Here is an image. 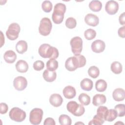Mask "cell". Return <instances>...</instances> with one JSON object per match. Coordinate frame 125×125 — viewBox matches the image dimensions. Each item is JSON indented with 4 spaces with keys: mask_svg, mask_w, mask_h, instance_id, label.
<instances>
[{
    "mask_svg": "<svg viewBox=\"0 0 125 125\" xmlns=\"http://www.w3.org/2000/svg\"><path fill=\"white\" fill-rule=\"evenodd\" d=\"M59 121L61 125H70L72 124L71 118L67 115H61L59 118Z\"/></svg>",
    "mask_w": 125,
    "mask_h": 125,
    "instance_id": "f546056e",
    "label": "cell"
},
{
    "mask_svg": "<svg viewBox=\"0 0 125 125\" xmlns=\"http://www.w3.org/2000/svg\"><path fill=\"white\" fill-rule=\"evenodd\" d=\"M104 120L98 116L97 115H95L93 117V119L88 123V125H101L104 123Z\"/></svg>",
    "mask_w": 125,
    "mask_h": 125,
    "instance_id": "d590c367",
    "label": "cell"
},
{
    "mask_svg": "<svg viewBox=\"0 0 125 125\" xmlns=\"http://www.w3.org/2000/svg\"><path fill=\"white\" fill-rule=\"evenodd\" d=\"M84 36L87 40H91L94 39L96 36V32L93 29H88L84 31Z\"/></svg>",
    "mask_w": 125,
    "mask_h": 125,
    "instance_id": "4dcf8cb0",
    "label": "cell"
},
{
    "mask_svg": "<svg viewBox=\"0 0 125 125\" xmlns=\"http://www.w3.org/2000/svg\"><path fill=\"white\" fill-rule=\"evenodd\" d=\"M63 94L66 99H72L74 98L76 95L75 88L70 85L66 86L63 89Z\"/></svg>",
    "mask_w": 125,
    "mask_h": 125,
    "instance_id": "9a60e30c",
    "label": "cell"
},
{
    "mask_svg": "<svg viewBox=\"0 0 125 125\" xmlns=\"http://www.w3.org/2000/svg\"><path fill=\"white\" fill-rule=\"evenodd\" d=\"M88 74L90 77L95 79L100 74L99 69L96 66H91L88 69Z\"/></svg>",
    "mask_w": 125,
    "mask_h": 125,
    "instance_id": "f1b7e54d",
    "label": "cell"
},
{
    "mask_svg": "<svg viewBox=\"0 0 125 125\" xmlns=\"http://www.w3.org/2000/svg\"><path fill=\"white\" fill-rule=\"evenodd\" d=\"M20 30V26L17 23L14 22L10 24L6 31L7 38L11 41L15 40L18 38Z\"/></svg>",
    "mask_w": 125,
    "mask_h": 125,
    "instance_id": "52a82bcc",
    "label": "cell"
},
{
    "mask_svg": "<svg viewBox=\"0 0 125 125\" xmlns=\"http://www.w3.org/2000/svg\"><path fill=\"white\" fill-rule=\"evenodd\" d=\"M76 20L72 17H69L67 18L65 21V26L69 29L74 28L76 26Z\"/></svg>",
    "mask_w": 125,
    "mask_h": 125,
    "instance_id": "e575fe53",
    "label": "cell"
},
{
    "mask_svg": "<svg viewBox=\"0 0 125 125\" xmlns=\"http://www.w3.org/2000/svg\"><path fill=\"white\" fill-rule=\"evenodd\" d=\"M9 116L12 120L17 122H21L26 118V113L21 108L14 107L10 111Z\"/></svg>",
    "mask_w": 125,
    "mask_h": 125,
    "instance_id": "8992f818",
    "label": "cell"
},
{
    "mask_svg": "<svg viewBox=\"0 0 125 125\" xmlns=\"http://www.w3.org/2000/svg\"><path fill=\"white\" fill-rule=\"evenodd\" d=\"M108 110V109L107 107L104 106H100L97 109V115L104 120V117Z\"/></svg>",
    "mask_w": 125,
    "mask_h": 125,
    "instance_id": "d6a6232c",
    "label": "cell"
},
{
    "mask_svg": "<svg viewBox=\"0 0 125 125\" xmlns=\"http://www.w3.org/2000/svg\"><path fill=\"white\" fill-rule=\"evenodd\" d=\"M79 102L81 104L84 105H87L90 103V98L86 93H81L78 97Z\"/></svg>",
    "mask_w": 125,
    "mask_h": 125,
    "instance_id": "83f0119b",
    "label": "cell"
},
{
    "mask_svg": "<svg viewBox=\"0 0 125 125\" xmlns=\"http://www.w3.org/2000/svg\"><path fill=\"white\" fill-rule=\"evenodd\" d=\"M84 21L88 25L96 26L99 24V19L96 15L89 13L85 16Z\"/></svg>",
    "mask_w": 125,
    "mask_h": 125,
    "instance_id": "4fadbf2b",
    "label": "cell"
},
{
    "mask_svg": "<svg viewBox=\"0 0 125 125\" xmlns=\"http://www.w3.org/2000/svg\"><path fill=\"white\" fill-rule=\"evenodd\" d=\"M33 66L35 70L41 71L44 68V63L41 60H38L34 62Z\"/></svg>",
    "mask_w": 125,
    "mask_h": 125,
    "instance_id": "8d00e7d4",
    "label": "cell"
},
{
    "mask_svg": "<svg viewBox=\"0 0 125 125\" xmlns=\"http://www.w3.org/2000/svg\"><path fill=\"white\" fill-rule=\"evenodd\" d=\"M95 87L98 91L104 92L107 88V83L103 79L98 80L95 83Z\"/></svg>",
    "mask_w": 125,
    "mask_h": 125,
    "instance_id": "d4e9b609",
    "label": "cell"
},
{
    "mask_svg": "<svg viewBox=\"0 0 125 125\" xmlns=\"http://www.w3.org/2000/svg\"><path fill=\"white\" fill-rule=\"evenodd\" d=\"M56 123L54 120L51 118H46L43 123L44 125H55Z\"/></svg>",
    "mask_w": 125,
    "mask_h": 125,
    "instance_id": "f35d334b",
    "label": "cell"
},
{
    "mask_svg": "<svg viewBox=\"0 0 125 125\" xmlns=\"http://www.w3.org/2000/svg\"><path fill=\"white\" fill-rule=\"evenodd\" d=\"M43 111L39 108H33L30 112L29 121L30 123L34 125H39L43 116Z\"/></svg>",
    "mask_w": 125,
    "mask_h": 125,
    "instance_id": "ba28073f",
    "label": "cell"
},
{
    "mask_svg": "<svg viewBox=\"0 0 125 125\" xmlns=\"http://www.w3.org/2000/svg\"><path fill=\"white\" fill-rule=\"evenodd\" d=\"M8 109V105L4 103H1L0 104V113L1 114H5Z\"/></svg>",
    "mask_w": 125,
    "mask_h": 125,
    "instance_id": "74e56055",
    "label": "cell"
},
{
    "mask_svg": "<svg viewBox=\"0 0 125 125\" xmlns=\"http://www.w3.org/2000/svg\"><path fill=\"white\" fill-rule=\"evenodd\" d=\"M16 68L17 71L21 73H25L28 70V64L24 60H20L18 61L16 64Z\"/></svg>",
    "mask_w": 125,
    "mask_h": 125,
    "instance_id": "d6986e66",
    "label": "cell"
},
{
    "mask_svg": "<svg viewBox=\"0 0 125 125\" xmlns=\"http://www.w3.org/2000/svg\"><path fill=\"white\" fill-rule=\"evenodd\" d=\"M105 44L104 41L100 40H97L94 41L91 44V49L95 53H99L103 52L105 49Z\"/></svg>",
    "mask_w": 125,
    "mask_h": 125,
    "instance_id": "7c38bea8",
    "label": "cell"
},
{
    "mask_svg": "<svg viewBox=\"0 0 125 125\" xmlns=\"http://www.w3.org/2000/svg\"><path fill=\"white\" fill-rule=\"evenodd\" d=\"M106 99L105 95L103 94H96L93 97L92 104L95 106H99L104 104Z\"/></svg>",
    "mask_w": 125,
    "mask_h": 125,
    "instance_id": "ffe728a7",
    "label": "cell"
},
{
    "mask_svg": "<svg viewBox=\"0 0 125 125\" xmlns=\"http://www.w3.org/2000/svg\"><path fill=\"white\" fill-rule=\"evenodd\" d=\"M27 43L23 40L19 41L16 45V51L20 54H23L27 50Z\"/></svg>",
    "mask_w": 125,
    "mask_h": 125,
    "instance_id": "7402d4cb",
    "label": "cell"
},
{
    "mask_svg": "<svg viewBox=\"0 0 125 125\" xmlns=\"http://www.w3.org/2000/svg\"><path fill=\"white\" fill-rule=\"evenodd\" d=\"M119 9V4L115 0H109L107 1L105 6L106 12L109 15L115 14Z\"/></svg>",
    "mask_w": 125,
    "mask_h": 125,
    "instance_id": "8fae6325",
    "label": "cell"
},
{
    "mask_svg": "<svg viewBox=\"0 0 125 125\" xmlns=\"http://www.w3.org/2000/svg\"><path fill=\"white\" fill-rule=\"evenodd\" d=\"M52 24L50 20L46 17L43 18L40 21L39 31L41 35L43 36L48 35L51 31Z\"/></svg>",
    "mask_w": 125,
    "mask_h": 125,
    "instance_id": "5b68a950",
    "label": "cell"
},
{
    "mask_svg": "<svg viewBox=\"0 0 125 125\" xmlns=\"http://www.w3.org/2000/svg\"><path fill=\"white\" fill-rule=\"evenodd\" d=\"M71 50L74 55L81 54L83 49V41L80 37H74L71 39L70 42Z\"/></svg>",
    "mask_w": 125,
    "mask_h": 125,
    "instance_id": "9c48e42d",
    "label": "cell"
},
{
    "mask_svg": "<svg viewBox=\"0 0 125 125\" xmlns=\"http://www.w3.org/2000/svg\"><path fill=\"white\" fill-rule=\"evenodd\" d=\"M58 67V62L56 59H50L46 62V68L49 71H54Z\"/></svg>",
    "mask_w": 125,
    "mask_h": 125,
    "instance_id": "4316f807",
    "label": "cell"
},
{
    "mask_svg": "<svg viewBox=\"0 0 125 125\" xmlns=\"http://www.w3.org/2000/svg\"><path fill=\"white\" fill-rule=\"evenodd\" d=\"M112 97L116 101H123L125 98V92L124 89L118 88L115 89L112 93Z\"/></svg>",
    "mask_w": 125,
    "mask_h": 125,
    "instance_id": "2e32d148",
    "label": "cell"
},
{
    "mask_svg": "<svg viewBox=\"0 0 125 125\" xmlns=\"http://www.w3.org/2000/svg\"><path fill=\"white\" fill-rule=\"evenodd\" d=\"M89 7L90 10L94 12H99L102 9V4L100 0H92L89 4Z\"/></svg>",
    "mask_w": 125,
    "mask_h": 125,
    "instance_id": "603a6c76",
    "label": "cell"
},
{
    "mask_svg": "<svg viewBox=\"0 0 125 125\" xmlns=\"http://www.w3.org/2000/svg\"><path fill=\"white\" fill-rule=\"evenodd\" d=\"M114 109L116 111L118 116L124 117L125 115V105L124 104L116 105L114 107Z\"/></svg>",
    "mask_w": 125,
    "mask_h": 125,
    "instance_id": "1f68e13d",
    "label": "cell"
},
{
    "mask_svg": "<svg viewBox=\"0 0 125 125\" xmlns=\"http://www.w3.org/2000/svg\"><path fill=\"white\" fill-rule=\"evenodd\" d=\"M119 22L121 25H125V13H123L120 15L119 18Z\"/></svg>",
    "mask_w": 125,
    "mask_h": 125,
    "instance_id": "60d3db41",
    "label": "cell"
},
{
    "mask_svg": "<svg viewBox=\"0 0 125 125\" xmlns=\"http://www.w3.org/2000/svg\"><path fill=\"white\" fill-rule=\"evenodd\" d=\"M67 110L75 116H81L83 114L85 111L83 105L78 104L76 102L72 101L68 102L66 105Z\"/></svg>",
    "mask_w": 125,
    "mask_h": 125,
    "instance_id": "277c9868",
    "label": "cell"
},
{
    "mask_svg": "<svg viewBox=\"0 0 125 125\" xmlns=\"http://www.w3.org/2000/svg\"><path fill=\"white\" fill-rule=\"evenodd\" d=\"M86 60L84 56L82 55H74L69 57L65 61V67L69 71H73L78 68L84 66L86 64Z\"/></svg>",
    "mask_w": 125,
    "mask_h": 125,
    "instance_id": "6da1fadb",
    "label": "cell"
},
{
    "mask_svg": "<svg viewBox=\"0 0 125 125\" xmlns=\"http://www.w3.org/2000/svg\"><path fill=\"white\" fill-rule=\"evenodd\" d=\"M13 85L16 90L18 91H22L26 87L27 85V81L25 77L18 76L14 79Z\"/></svg>",
    "mask_w": 125,
    "mask_h": 125,
    "instance_id": "30bf717a",
    "label": "cell"
},
{
    "mask_svg": "<svg viewBox=\"0 0 125 125\" xmlns=\"http://www.w3.org/2000/svg\"><path fill=\"white\" fill-rule=\"evenodd\" d=\"M3 58L7 63H12L16 61L17 59V55L13 51L11 50H8L4 53Z\"/></svg>",
    "mask_w": 125,
    "mask_h": 125,
    "instance_id": "e0dca14e",
    "label": "cell"
},
{
    "mask_svg": "<svg viewBox=\"0 0 125 125\" xmlns=\"http://www.w3.org/2000/svg\"><path fill=\"white\" fill-rule=\"evenodd\" d=\"M38 52L42 57L50 59H56L59 55L57 48L47 43L42 44L39 47Z\"/></svg>",
    "mask_w": 125,
    "mask_h": 125,
    "instance_id": "7a4b0ae2",
    "label": "cell"
},
{
    "mask_svg": "<svg viewBox=\"0 0 125 125\" xmlns=\"http://www.w3.org/2000/svg\"><path fill=\"white\" fill-rule=\"evenodd\" d=\"M93 82L89 79H83L80 83L81 88L85 91H90L93 88Z\"/></svg>",
    "mask_w": 125,
    "mask_h": 125,
    "instance_id": "44dd1931",
    "label": "cell"
},
{
    "mask_svg": "<svg viewBox=\"0 0 125 125\" xmlns=\"http://www.w3.org/2000/svg\"><path fill=\"white\" fill-rule=\"evenodd\" d=\"M42 76L45 81L47 82H52L55 81L57 77V73L54 71H49L45 69L42 74Z\"/></svg>",
    "mask_w": 125,
    "mask_h": 125,
    "instance_id": "ac0fdd59",
    "label": "cell"
},
{
    "mask_svg": "<svg viewBox=\"0 0 125 125\" xmlns=\"http://www.w3.org/2000/svg\"><path fill=\"white\" fill-rule=\"evenodd\" d=\"M110 69L112 72L116 74H119L122 72L123 67L120 62L117 61H115L111 63Z\"/></svg>",
    "mask_w": 125,
    "mask_h": 125,
    "instance_id": "cb8c5ba5",
    "label": "cell"
},
{
    "mask_svg": "<svg viewBox=\"0 0 125 125\" xmlns=\"http://www.w3.org/2000/svg\"><path fill=\"white\" fill-rule=\"evenodd\" d=\"M66 11V6L62 3H57L54 6L52 19L56 24L61 23L64 18V14Z\"/></svg>",
    "mask_w": 125,
    "mask_h": 125,
    "instance_id": "3957f363",
    "label": "cell"
},
{
    "mask_svg": "<svg viewBox=\"0 0 125 125\" xmlns=\"http://www.w3.org/2000/svg\"><path fill=\"white\" fill-rule=\"evenodd\" d=\"M117 113L115 109H110L108 110L105 116L104 117V120L108 122H112L117 117Z\"/></svg>",
    "mask_w": 125,
    "mask_h": 125,
    "instance_id": "484cf974",
    "label": "cell"
},
{
    "mask_svg": "<svg viewBox=\"0 0 125 125\" xmlns=\"http://www.w3.org/2000/svg\"><path fill=\"white\" fill-rule=\"evenodd\" d=\"M49 102L52 105L57 107L61 105L63 102V99L60 94L55 93L50 96Z\"/></svg>",
    "mask_w": 125,
    "mask_h": 125,
    "instance_id": "5bb4252c",
    "label": "cell"
},
{
    "mask_svg": "<svg viewBox=\"0 0 125 125\" xmlns=\"http://www.w3.org/2000/svg\"><path fill=\"white\" fill-rule=\"evenodd\" d=\"M52 4L49 0H45L43 1L42 4V9L46 13L50 12L52 10Z\"/></svg>",
    "mask_w": 125,
    "mask_h": 125,
    "instance_id": "836d02e7",
    "label": "cell"
},
{
    "mask_svg": "<svg viewBox=\"0 0 125 125\" xmlns=\"http://www.w3.org/2000/svg\"><path fill=\"white\" fill-rule=\"evenodd\" d=\"M125 26L124 25L123 26L120 27L118 31V35L119 37L124 38L125 37Z\"/></svg>",
    "mask_w": 125,
    "mask_h": 125,
    "instance_id": "ab89813d",
    "label": "cell"
}]
</instances>
